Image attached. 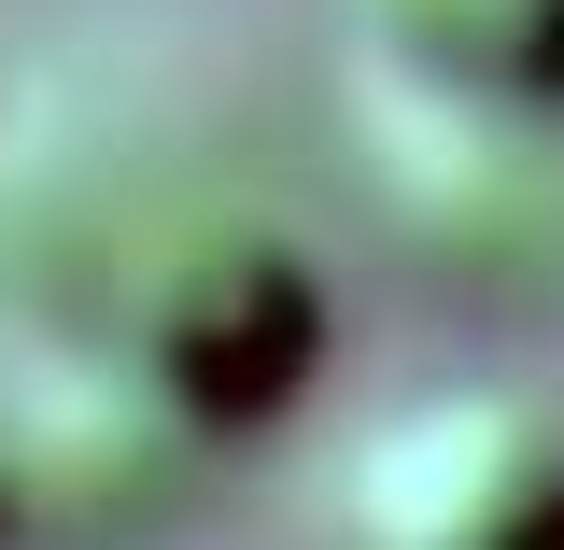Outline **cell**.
<instances>
[{
  "label": "cell",
  "instance_id": "obj_2",
  "mask_svg": "<svg viewBox=\"0 0 564 550\" xmlns=\"http://www.w3.org/2000/svg\"><path fill=\"white\" fill-rule=\"evenodd\" d=\"M367 550H564V410L536 396H423L352 466Z\"/></svg>",
  "mask_w": 564,
  "mask_h": 550
},
{
  "label": "cell",
  "instance_id": "obj_3",
  "mask_svg": "<svg viewBox=\"0 0 564 550\" xmlns=\"http://www.w3.org/2000/svg\"><path fill=\"white\" fill-rule=\"evenodd\" d=\"M352 29L466 114L564 99V0H352Z\"/></svg>",
  "mask_w": 564,
  "mask_h": 550
},
{
  "label": "cell",
  "instance_id": "obj_1",
  "mask_svg": "<svg viewBox=\"0 0 564 550\" xmlns=\"http://www.w3.org/2000/svg\"><path fill=\"white\" fill-rule=\"evenodd\" d=\"M57 353L113 367L155 423L212 438V423H254L296 396V367L325 353V296L296 269V240L254 226L240 198H141L85 255Z\"/></svg>",
  "mask_w": 564,
  "mask_h": 550
},
{
  "label": "cell",
  "instance_id": "obj_4",
  "mask_svg": "<svg viewBox=\"0 0 564 550\" xmlns=\"http://www.w3.org/2000/svg\"><path fill=\"white\" fill-rule=\"evenodd\" d=\"M29 522V481H14V423H0V537Z\"/></svg>",
  "mask_w": 564,
  "mask_h": 550
}]
</instances>
